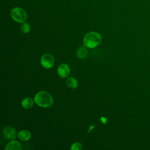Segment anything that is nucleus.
<instances>
[{
  "instance_id": "nucleus-1",
  "label": "nucleus",
  "mask_w": 150,
  "mask_h": 150,
  "mask_svg": "<svg viewBox=\"0 0 150 150\" xmlns=\"http://www.w3.org/2000/svg\"><path fill=\"white\" fill-rule=\"evenodd\" d=\"M34 101L38 105L44 108L50 107L53 104L52 97L45 91H40L36 93L34 97Z\"/></svg>"
},
{
  "instance_id": "nucleus-2",
  "label": "nucleus",
  "mask_w": 150,
  "mask_h": 150,
  "mask_svg": "<svg viewBox=\"0 0 150 150\" xmlns=\"http://www.w3.org/2000/svg\"><path fill=\"white\" fill-rule=\"evenodd\" d=\"M101 41V35L96 32H90L83 38V44L87 47L93 48L98 45Z\"/></svg>"
},
{
  "instance_id": "nucleus-3",
  "label": "nucleus",
  "mask_w": 150,
  "mask_h": 150,
  "mask_svg": "<svg viewBox=\"0 0 150 150\" xmlns=\"http://www.w3.org/2000/svg\"><path fill=\"white\" fill-rule=\"evenodd\" d=\"M12 19L19 23L24 22L28 17L26 12L22 8L19 7H15L12 8L10 12Z\"/></svg>"
},
{
  "instance_id": "nucleus-4",
  "label": "nucleus",
  "mask_w": 150,
  "mask_h": 150,
  "mask_svg": "<svg viewBox=\"0 0 150 150\" xmlns=\"http://www.w3.org/2000/svg\"><path fill=\"white\" fill-rule=\"evenodd\" d=\"M54 62L53 56L49 54L46 53L43 54L40 59V63L42 66L46 69H50L53 67Z\"/></svg>"
},
{
  "instance_id": "nucleus-5",
  "label": "nucleus",
  "mask_w": 150,
  "mask_h": 150,
  "mask_svg": "<svg viewBox=\"0 0 150 150\" xmlns=\"http://www.w3.org/2000/svg\"><path fill=\"white\" fill-rule=\"evenodd\" d=\"M4 137L6 139H13L16 138V132L15 129L11 126H7L2 129Z\"/></svg>"
},
{
  "instance_id": "nucleus-6",
  "label": "nucleus",
  "mask_w": 150,
  "mask_h": 150,
  "mask_svg": "<svg viewBox=\"0 0 150 150\" xmlns=\"http://www.w3.org/2000/svg\"><path fill=\"white\" fill-rule=\"evenodd\" d=\"M70 73V69L68 64L63 63L59 66L57 68V73L59 76L62 78L67 77Z\"/></svg>"
},
{
  "instance_id": "nucleus-7",
  "label": "nucleus",
  "mask_w": 150,
  "mask_h": 150,
  "mask_svg": "<svg viewBox=\"0 0 150 150\" xmlns=\"http://www.w3.org/2000/svg\"><path fill=\"white\" fill-rule=\"evenodd\" d=\"M22 149L20 143L14 140L9 142L5 148V150H22Z\"/></svg>"
},
{
  "instance_id": "nucleus-8",
  "label": "nucleus",
  "mask_w": 150,
  "mask_h": 150,
  "mask_svg": "<svg viewBox=\"0 0 150 150\" xmlns=\"http://www.w3.org/2000/svg\"><path fill=\"white\" fill-rule=\"evenodd\" d=\"M86 47H87L86 46L82 45L78 48L76 52V54L79 59H84L86 57V56H87L88 53Z\"/></svg>"
},
{
  "instance_id": "nucleus-9",
  "label": "nucleus",
  "mask_w": 150,
  "mask_h": 150,
  "mask_svg": "<svg viewBox=\"0 0 150 150\" xmlns=\"http://www.w3.org/2000/svg\"><path fill=\"white\" fill-rule=\"evenodd\" d=\"M31 134L28 130H21L18 134V137L22 141H28L30 138Z\"/></svg>"
},
{
  "instance_id": "nucleus-10",
  "label": "nucleus",
  "mask_w": 150,
  "mask_h": 150,
  "mask_svg": "<svg viewBox=\"0 0 150 150\" xmlns=\"http://www.w3.org/2000/svg\"><path fill=\"white\" fill-rule=\"evenodd\" d=\"M22 106L26 109L31 108L33 105V100L30 97H26L22 100L21 102Z\"/></svg>"
},
{
  "instance_id": "nucleus-11",
  "label": "nucleus",
  "mask_w": 150,
  "mask_h": 150,
  "mask_svg": "<svg viewBox=\"0 0 150 150\" xmlns=\"http://www.w3.org/2000/svg\"><path fill=\"white\" fill-rule=\"evenodd\" d=\"M66 84L70 88H76L78 86V81L75 78L70 77L66 80Z\"/></svg>"
},
{
  "instance_id": "nucleus-12",
  "label": "nucleus",
  "mask_w": 150,
  "mask_h": 150,
  "mask_svg": "<svg viewBox=\"0 0 150 150\" xmlns=\"http://www.w3.org/2000/svg\"><path fill=\"white\" fill-rule=\"evenodd\" d=\"M21 30L24 33H28L30 32V27L28 23L27 22H23L21 26Z\"/></svg>"
},
{
  "instance_id": "nucleus-13",
  "label": "nucleus",
  "mask_w": 150,
  "mask_h": 150,
  "mask_svg": "<svg viewBox=\"0 0 150 150\" xmlns=\"http://www.w3.org/2000/svg\"><path fill=\"white\" fill-rule=\"evenodd\" d=\"M70 149L72 150H81L83 146L80 142H74L71 145Z\"/></svg>"
},
{
  "instance_id": "nucleus-14",
  "label": "nucleus",
  "mask_w": 150,
  "mask_h": 150,
  "mask_svg": "<svg viewBox=\"0 0 150 150\" xmlns=\"http://www.w3.org/2000/svg\"><path fill=\"white\" fill-rule=\"evenodd\" d=\"M100 120H101V122H102L103 123H104V124L106 123L107 120H106V118H104V117H101Z\"/></svg>"
}]
</instances>
